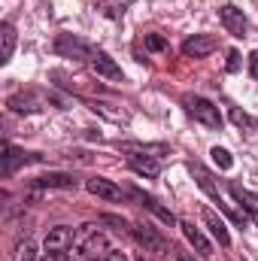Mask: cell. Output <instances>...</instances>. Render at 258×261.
Returning <instances> with one entry per match:
<instances>
[{"label":"cell","instance_id":"obj_1","mask_svg":"<svg viewBox=\"0 0 258 261\" xmlns=\"http://www.w3.org/2000/svg\"><path fill=\"white\" fill-rule=\"evenodd\" d=\"M107 252H110V243L94 225H82L76 231V246L70 252L73 261H97V258H107Z\"/></svg>","mask_w":258,"mask_h":261},{"label":"cell","instance_id":"obj_2","mask_svg":"<svg viewBox=\"0 0 258 261\" xmlns=\"http://www.w3.org/2000/svg\"><path fill=\"white\" fill-rule=\"evenodd\" d=\"M183 107H186V113L192 116L194 122H200L203 128H213V130L222 128V116H219V107H213L207 97L186 94V97H183Z\"/></svg>","mask_w":258,"mask_h":261},{"label":"cell","instance_id":"obj_3","mask_svg":"<svg viewBox=\"0 0 258 261\" xmlns=\"http://www.w3.org/2000/svg\"><path fill=\"white\" fill-rule=\"evenodd\" d=\"M94 46H88L85 40L73 37V34H58L55 37V55L61 58H73V61H82V58H91Z\"/></svg>","mask_w":258,"mask_h":261},{"label":"cell","instance_id":"obj_4","mask_svg":"<svg viewBox=\"0 0 258 261\" xmlns=\"http://www.w3.org/2000/svg\"><path fill=\"white\" fill-rule=\"evenodd\" d=\"M31 161H40V155H37V152H21V149H15L12 143H3V146H0L3 176H12L18 167H24V164H31Z\"/></svg>","mask_w":258,"mask_h":261},{"label":"cell","instance_id":"obj_5","mask_svg":"<svg viewBox=\"0 0 258 261\" xmlns=\"http://www.w3.org/2000/svg\"><path fill=\"white\" fill-rule=\"evenodd\" d=\"M131 237L146 249V252H155V255H164L170 246H167V240L155 231V228H149V225H131V231H128Z\"/></svg>","mask_w":258,"mask_h":261},{"label":"cell","instance_id":"obj_6","mask_svg":"<svg viewBox=\"0 0 258 261\" xmlns=\"http://www.w3.org/2000/svg\"><path fill=\"white\" fill-rule=\"evenodd\" d=\"M219 18H222V24H225V31L231 34V37H249V18L243 15V9H237V6H219Z\"/></svg>","mask_w":258,"mask_h":261},{"label":"cell","instance_id":"obj_7","mask_svg":"<svg viewBox=\"0 0 258 261\" xmlns=\"http://www.w3.org/2000/svg\"><path fill=\"white\" fill-rule=\"evenodd\" d=\"M73 246H76V231L67 228V225L49 228V234H46V240H43V249H46V252H67V249H73Z\"/></svg>","mask_w":258,"mask_h":261},{"label":"cell","instance_id":"obj_8","mask_svg":"<svg viewBox=\"0 0 258 261\" xmlns=\"http://www.w3.org/2000/svg\"><path fill=\"white\" fill-rule=\"evenodd\" d=\"M88 64H91V70H94L100 79H110V82H119V79H122V67L116 64L104 49H94L91 58H88Z\"/></svg>","mask_w":258,"mask_h":261},{"label":"cell","instance_id":"obj_9","mask_svg":"<svg viewBox=\"0 0 258 261\" xmlns=\"http://www.w3.org/2000/svg\"><path fill=\"white\" fill-rule=\"evenodd\" d=\"M216 37H210V34H194L189 37L186 43H183V55L186 58H207L210 52H216Z\"/></svg>","mask_w":258,"mask_h":261},{"label":"cell","instance_id":"obj_10","mask_svg":"<svg viewBox=\"0 0 258 261\" xmlns=\"http://www.w3.org/2000/svg\"><path fill=\"white\" fill-rule=\"evenodd\" d=\"M6 107L12 113H40L43 110V97L37 91H18V94H12L6 100Z\"/></svg>","mask_w":258,"mask_h":261},{"label":"cell","instance_id":"obj_11","mask_svg":"<svg viewBox=\"0 0 258 261\" xmlns=\"http://www.w3.org/2000/svg\"><path fill=\"white\" fill-rule=\"evenodd\" d=\"M189 173L194 176V182H197V186H200V189H203L207 195L213 197V200H216V203H219L222 210H225V203H222V195H219V186L213 182L210 170H207V167H200V164H189Z\"/></svg>","mask_w":258,"mask_h":261},{"label":"cell","instance_id":"obj_12","mask_svg":"<svg viewBox=\"0 0 258 261\" xmlns=\"http://www.w3.org/2000/svg\"><path fill=\"white\" fill-rule=\"evenodd\" d=\"M179 228H183L186 240H189L194 249H197V255H200V258H210V255H213V246H210V240L203 237V231H200V228H194V222H179Z\"/></svg>","mask_w":258,"mask_h":261},{"label":"cell","instance_id":"obj_13","mask_svg":"<svg viewBox=\"0 0 258 261\" xmlns=\"http://www.w3.org/2000/svg\"><path fill=\"white\" fill-rule=\"evenodd\" d=\"M128 164L134 173H140V176H146V179H155L158 173H161V164H158V158H152V155H128Z\"/></svg>","mask_w":258,"mask_h":261},{"label":"cell","instance_id":"obj_14","mask_svg":"<svg viewBox=\"0 0 258 261\" xmlns=\"http://www.w3.org/2000/svg\"><path fill=\"white\" fill-rule=\"evenodd\" d=\"M85 189H88L94 197H100V200H122V189H119L116 182H110V179H100V176L88 179Z\"/></svg>","mask_w":258,"mask_h":261},{"label":"cell","instance_id":"obj_15","mask_svg":"<svg viewBox=\"0 0 258 261\" xmlns=\"http://www.w3.org/2000/svg\"><path fill=\"white\" fill-rule=\"evenodd\" d=\"M228 192H231L234 200H237V203H240V206H243V210H246V213L258 222V195H255V192H249V189H243V186H237V182H231V186H228Z\"/></svg>","mask_w":258,"mask_h":261},{"label":"cell","instance_id":"obj_16","mask_svg":"<svg viewBox=\"0 0 258 261\" xmlns=\"http://www.w3.org/2000/svg\"><path fill=\"white\" fill-rule=\"evenodd\" d=\"M15 52V28L9 21L0 24V64H9Z\"/></svg>","mask_w":258,"mask_h":261},{"label":"cell","instance_id":"obj_17","mask_svg":"<svg viewBox=\"0 0 258 261\" xmlns=\"http://www.w3.org/2000/svg\"><path fill=\"white\" fill-rule=\"evenodd\" d=\"M203 222H207V228L213 231V237L219 240V246H231V234H228V228H225V222L213 213V210H203Z\"/></svg>","mask_w":258,"mask_h":261},{"label":"cell","instance_id":"obj_18","mask_svg":"<svg viewBox=\"0 0 258 261\" xmlns=\"http://www.w3.org/2000/svg\"><path fill=\"white\" fill-rule=\"evenodd\" d=\"M37 189H76V179L70 173H46L40 179H34Z\"/></svg>","mask_w":258,"mask_h":261},{"label":"cell","instance_id":"obj_19","mask_svg":"<svg viewBox=\"0 0 258 261\" xmlns=\"http://www.w3.org/2000/svg\"><path fill=\"white\" fill-rule=\"evenodd\" d=\"M131 195L137 197V200H140L143 206H149V210H152V213H155V216H158L161 222H167V225H176V216H173L170 210H164V206H161V203H158V200H155L152 195H143V192H137V189H134Z\"/></svg>","mask_w":258,"mask_h":261},{"label":"cell","instance_id":"obj_20","mask_svg":"<svg viewBox=\"0 0 258 261\" xmlns=\"http://www.w3.org/2000/svg\"><path fill=\"white\" fill-rule=\"evenodd\" d=\"M122 152H134V155H152V158H158V155H167V146L164 143H122Z\"/></svg>","mask_w":258,"mask_h":261},{"label":"cell","instance_id":"obj_21","mask_svg":"<svg viewBox=\"0 0 258 261\" xmlns=\"http://www.w3.org/2000/svg\"><path fill=\"white\" fill-rule=\"evenodd\" d=\"M128 6H131V0H97V9H100L107 18H122Z\"/></svg>","mask_w":258,"mask_h":261},{"label":"cell","instance_id":"obj_22","mask_svg":"<svg viewBox=\"0 0 258 261\" xmlns=\"http://www.w3.org/2000/svg\"><path fill=\"white\" fill-rule=\"evenodd\" d=\"M15 261H40V252L31 240H21L18 249H15Z\"/></svg>","mask_w":258,"mask_h":261},{"label":"cell","instance_id":"obj_23","mask_svg":"<svg viewBox=\"0 0 258 261\" xmlns=\"http://www.w3.org/2000/svg\"><path fill=\"white\" fill-rule=\"evenodd\" d=\"M210 155H213V161H216V164H219L222 170H231V164H234V158H231V152H228V149H222V146H216V149H213Z\"/></svg>","mask_w":258,"mask_h":261},{"label":"cell","instance_id":"obj_24","mask_svg":"<svg viewBox=\"0 0 258 261\" xmlns=\"http://www.w3.org/2000/svg\"><path fill=\"white\" fill-rule=\"evenodd\" d=\"M143 43H146V49H149V52H167V40H164L161 34H146V40H143Z\"/></svg>","mask_w":258,"mask_h":261},{"label":"cell","instance_id":"obj_25","mask_svg":"<svg viewBox=\"0 0 258 261\" xmlns=\"http://www.w3.org/2000/svg\"><path fill=\"white\" fill-rule=\"evenodd\" d=\"M231 122H234L237 128H255V122H252V119H249L243 110H237V107L231 110Z\"/></svg>","mask_w":258,"mask_h":261},{"label":"cell","instance_id":"obj_26","mask_svg":"<svg viewBox=\"0 0 258 261\" xmlns=\"http://www.w3.org/2000/svg\"><path fill=\"white\" fill-rule=\"evenodd\" d=\"M100 222H104V225H113L116 231H131V225H125L119 216H110V213H104V216H100Z\"/></svg>","mask_w":258,"mask_h":261},{"label":"cell","instance_id":"obj_27","mask_svg":"<svg viewBox=\"0 0 258 261\" xmlns=\"http://www.w3.org/2000/svg\"><path fill=\"white\" fill-rule=\"evenodd\" d=\"M228 70H240V55H237L234 49L228 52Z\"/></svg>","mask_w":258,"mask_h":261},{"label":"cell","instance_id":"obj_28","mask_svg":"<svg viewBox=\"0 0 258 261\" xmlns=\"http://www.w3.org/2000/svg\"><path fill=\"white\" fill-rule=\"evenodd\" d=\"M249 73H252V76L258 79V49L252 52V55H249Z\"/></svg>","mask_w":258,"mask_h":261},{"label":"cell","instance_id":"obj_29","mask_svg":"<svg viewBox=\"0 0 258 261\" xmlns=\"http://www.w3.org/2000/svg\"><path fill=\"white\" fill-rule=\"evenodd\" d=\"M104 261H128V258H125V252H107Z\"/></svg>","mask_w":258,"mask_h":261}]
</instances>
